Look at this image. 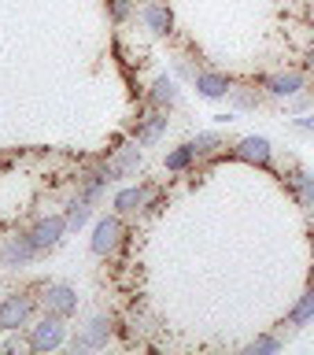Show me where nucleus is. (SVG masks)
Segmentation results:
<instances>
[{"label": "nucleus", "mask_w": 314, "mask_h": 355, "mask_svg": "<svg viewBox=\"0 0 314 355\" xmlns=\"http://www.w3.org/2000/svg\"><path fill=\"white\" fill-rule=\"evenodd\" d=\"M237 119H241V115H237L233 107H229V111H218V115H215V122H218V126H229V122H237Z\"/></svg>", "instance_id": "cd10ccee"}, {"label": "nucleus", "mask_w": 314, "mask_h": 355, "mask_svg": "<svg viewBox=\"0 0 314 355\" xmlns=\"http://www.w3.org/2000/svg\"><path fill=\"white\" fill-rule=\"evenodd\" d=\"M226 100H229V107L237 111V115H244V111H255L263 104V93H259V89H237V85H233Z\"/></svg>", "instance_id": "4be33fe9"}, {"label": "nucleus", "mask_w": 314, "mask_h": 355, "mask_svg": "<svg viewBox=\"0 0 314 355\" xmlns=\"http://www.w3.org/2000/svg\"><path fill=\"white\" fill-rule=\"evenodd\" d=\"M37 255L41 252L33 248L30 230H15V233H8V237L0 241V266H4V270H26Z\"/></svg>", "instance_id": "6e6552de"}, {"label": "nucleus", "mask_w": 314, "mask_h": 355, "mask_svg": "<svg viewBox=\"0 0 314 355\" xmlns=\"http://www.w3.org/2000/svg\"><path fill=\"white\" fill-rule=\"evenodd\" d=\"M281 352V337L277 333H259L255 340L244 344V355H277Z\"/></svg>", "instance_id": "5701e85b"}, {"label": "nucleus", "mask_w": 314, "mask_h": 355, "mask_svg": "<svg viewBox=\"0 0 314 355\" xmlns=\"http://www.w3.org/2000/svg\"><path fill=\"white\" fill-rule=\"evenodd\" d=\"M26 344H30V352H37V355L63 348V344H67V318L44 311L37 322H30V326H26Z\"/></svg>", "instance_id": "39448f33"}, {"label": "nucleus", "mask_w": 314, "mask_h": 355, "mask_svg": "<svg viewBox=\"0 0 314 355\" xmlns=\"http://www.w3.org/2000/svg\"><path fill=\"white\" fill-rule=\"evenodd\" d=\"M182 104V85H177L174 74H159L152 78L148 85V107H159V111H171Z\"/></svg>", "instance_id": "2eb2a0df"}, {"label": "nucleus", "mask_w": 314, "mask_h": 355, "mask_svg": "<svg viewBox=\"0 0 314 355\" xmlns=\"http://www.w3.org/2000/svg\"><path fill=\"white\" fill-rule=\"evenodd\" d=\"M166 126H171V111H159V107H152V111H144V115L133 122V130H130V137L141 144V148H155V144L163 141V133Z\"/></svg>", "instance_id": "ddd939ff"}, {"label": "nucleus", "mask_w": 314, "mask_h": 355, "mask_svg": "<svg viewBox=\"0 0 314 355\" xmlns=\"http://www.w3.org/2000/svg\"><path fill=\"white\" fill-rule=\"evenodd\" d=\"M196 163H200V155L193 152V144H189V141L177 144V148H171V152L163 155V166H166L171 174H189Z\"/></svg>", "instance_id": "aec40b11"}, {"label": "nucleus", "mask_w": 314, "mask_h": 355, "mask_svg": "<svg viewBox=\"0 0 314 355\" xmlns=\"http://www.w3.org/2000/svg\"><path fill=\"white\" fill-rule=\"evenodd\" d=\"M41 300L30 296V293H8L4 300H0V333H19L26 329L33 315H37Z\"/></svg>", "instance_id": "20e7f679"}, {"label": "nucleus", "mask_w": 314, "mask_h": 355, "mask_svg": "<svg viewBox=\"0 0 314 355\" xmlns=\"http://www.w3.org/2000/svg\"><path fill=\"white\" fill-rule=\"evenodd\" d=\"M78 304H82V296L67 282H49L41 288V311H49V315L71 318V315H78Z\"/></svg>", "instance_id": "9b49d317"}, {"label": "nucleus", "mask_w": 314, "mask_h": 355, "mask_svg": "<svg viewBox=\"0 0 314 355\" xmlns=\"http://www.w3.org/2000/svg\"><path fill=\"white\" fill-rule=\"evenodd\" d=\"M226 155L248 166H274V141L263 137V133H248V137L233 141Z\"/></svg>", "instance_id": "9d476101"}, {"label": "nucleus", "mask_w": 314, "mask_h": 355, "mask_svg": "<svg viewBox=\"0 0 314 355\" xmlns=\"http://www.w3.org/2000/svg\"><path fill=\"white\" fill-rule=\"evenodd\" d=\"M304 67H307V71L314 74V44H311V49H307V55H304Z\"/></svg>", "instance_id": "c85d7f7f"}, {"label": "nucleus", "mask_w": 314, "mask_h": 355, "mask_svg": "<svg viewBox=\"0 0 314 355\" xmlns=\"http://www.w3.org/2000/svg\"><path fill=\"white\" fill-rule=\"evenodd\" d=\"M111 337H115V318L100 311V315H89L85 326L78 329L67 344H71L74 355H82V352H100V348H107Z\"/></svg>", "instance_id": "7ed1b4c3"}, {"label": "nucleus", "mask_w": 314, "mask_h": 355, "mask_svg": "<svg viewBox=\"0 0 314 355\" xmlns=\"http://www.w3.org/2000/svg\"><path fill=\"white\" fill-rule=\"evenodd\" d=\"M107 166V174H111V182H126V178H133L144 166V152H141V144L130 137V144H119V148H111V155L104 159Z\"/></svg>", "instance_id": "f8f14e48"}, {"label": "nucleus", "mask_w": 314, "mask_h": 355, "mask_svg": "<svg viewBox=\"0 0 314 355\" xmlns=\"http://www.w3.org/2000/svg\"><path fill=\"white\" fill-rule=\"evenodd\" d=\"M159 196V189L155 185H141V182H130L115 189V196H111V211L122 218H137V215H148L152 211V200Z\"/></svg>", "instance_id": "423d86ee"}, {"label": "nucleus", "mask_w": 314, "mask_h": 355, "mask_svg": "<svg viewBox=\"0 0 314 355\" xmlns=\"http://www.w3.org/2000/svg\"><path fill=\"white\" fill-rule=\"evenodd\" d=\"M196 71H200V67H196V63H189L185 55H177V60H174V78H189V82H193Z\"/></svg>", "instance_id": "a878e982"}, {"label": "nucleus", "mask_w": 314, "mask_h": 355, "mask_svg": "<svg viewBox=\"0 0 314 355\" xmlns=\"http://www.w3.org/2000/svg\"><path fill=\"white\" fill-rule=\"evenodd\" d=\"M107 185H115V182H111L107 166L100 163V166H93V171H85L82 178H78V196L89 200V204H100L104 193H107Z\"/></svg>", "instance_id": "dca6fc26"}, {"label": "nucleus", "mask_w": 314, "mask_h": 355, "mask_svg": "<svg viewBox=\"0 0 314 355\" xmlns=\"http://www.w3.org/2000/svg\"><path fill=\"white\" fill-rule=\"evenodd\" d=\"M141 4H144V0H141Z\"/></svg>", "instance_id": "7c9ffc66"}, {"label": "nucleus", "mask_w": 314, "mask_h": 355, "mask_svg": "<svg viewBox=\"0 0 314 355\" xmlns=\"http://www.w3.org/2000/svg\"><path fill=\"white\" fill-rule=\"evenodd\" d=\"M67 237H71V230H67L63 215H37V218H33V226H30V241H33V248H37L41 255L55 252Z\"/></svg>", "instance_id": "1a4fd4ad"}, {"label": "nucleus", "mask_w": 314, "mask_h": 355, "mask_svg": "<svg viewBox=\"0 0 314 355\" xmlns=\"http://www.w3.org/2000/svg\"><path fill=\"white\" fill-rule=\"evenodd\" d=\"M93 207H96V204H89V200H82V196H71V200H67V211H63L67 230H71V233H82L89 222H93Z\"/></svg>", "instance_id": "6ab92c4d"}, {"label": "nucleus", "mask_w": 314, "mask_h": 355, "mask_svg": "<svg viewBox=\"0 0 314 355\" xmlns=\"http://www.w3.org/2000/svg\"><path fill=\"white\" fill-rule=\"evenodd\" d=\"M259 89L263 96L270 100H293L296 93L311 89V71L307 67H285V71H270V74H259Z\"/></svg>", "instance_id": "f03ea898"}, {"label": "nucleus", "mask_w": 314, "mask_h": 355, "mask_svg": "<svg viewBox=\"0 0 314 355\" xmlns=\"http://www.w3.org/2000/svg\"><path fill=\"white\" fill-rule=\"evenodd\" d=\"M189 144L200 159H211V155H218V148H226V137H222V130H200Z\"/></svg>", "instance_id": "412c9836"}, {"label": "nucleus", "mask_w": 314, "mask_h": 355, "mask_svg": "<svg viewBox=\"0 0 314 355\" xmlns=\"http://www.w3.org/2000/svg\"><path fill=\"white\" fill-rule=\"evenodd\" d=\"M285 182H288V193H293L296 204L314 211V171H307V166H293V171L285 174Z\"/></svg>", "instance_id": "f3484780"}, {"label": "nucleus", "mask_w": 314, "mask_h": 355, "mask_svg": "<svg viewBox=\"0 0 314 355\" xmlns=\"http://www.w3.org/2000/svg\"><path fill=\"white\" fill-rule=\"evenodd\" d=\"M193 85H196V93L204 96V100H226L229 96V89L237 85L226 71H207V67H200L196 78H193Z\"/></svg>", "instance_id": "4468645a"}, {"label": "nucleus", "mask_w": 314, "mask_h": 355, "mask_svg": "<svg viewBox=\"0 0 314 355\" xmlns=\"http://www.w3.org/2000/svg\"><path fill=\"white\" fill-rule=\"evenodd\" d=\"M122 244H126V218L107 211V215H96L93 218V233H89V252L96 259H111Z\"/></svg>", "instance_id": "f257e3e1"}, {"label": "nucleus", "mask_w": 314, "mask_h": 355, "mask_svg": "<svg viewBox=\"0 0 314 355\" xmlns=\"http://www.w3.org/2000/svg\"><path fill=\"white\" fill-rule=\"evenodd\" d=\"M285 322H288L293 329H304V326H311V322H314V285H307L304 293L296 296V304L288 307Z\"/></svg>", "instance_id": "a211bd4d"}, {"label": "nucleus", "mask_w": 314, "mask_h": 355, "mask_svg": "<svg viewBox=\"0 0 314 355\" xmlns=\"http://www.w3.org/2000/svg\"><path fill=\"white\" fill-rule=\"evenodd\" d=\"M311 252H314V226H311Z\"/></svg>", "instance_id": "c756f323"}, {"label": "nucleus", "mask_w": 314, "mask_h": 355, "mask_svg": "<svg viewBox=\"0 0 314 355\" xmlns=\"http://www.w3.org/2000/svg\"><path fill=\"white\" fill-rule=\"evenodd\" d=\"M293 130L296 133H314V107L304 111V115H293Z\"/></svg>", "instance_id": "bb28decb"}, {"label": "nucleus", "mask_w": 314, "mask_h": 355, "mask_svg": "<svg viewBox=\"0 0 314 355\" xmlns=\"http://www.w3.org/2000/svg\"><path fill=\"white\" fill-rule=\"evenodd\" d=\"M314 107V89H304V93H296L293 100H285V111L288 115H304V111Z\"/></svg>", "instance_id": "393cba45"}, {"label": "nucleus", "mask_w": 314, "mask_h": 355, "mask_svg": "<svg viewBox=\"0 0 314 355\" xmlns=\"http://www.w3.org/2000/svg\"><path fill=\"white\" fill-rule=\"evenodd\" d=\"M137 22L148 37H174V30H177L174 8L166 4V0H144L137 8Z\"/></svg>", "instance_id": "0eeeda50"}, {"label": "nucleus", "mask_w": 314, "mask_h": 355, "mask_svg": "<svg viewBox=\"0 0 314 355\" xmlns=\"http://www.w3.org/2000/svg\"><path fill=\"white\" fill-rule=\"evenodd\" d=\"M104 8H107V19L115 26H122V22H130L137 15V0H104Z\"/></svg>", "instance_id": "b1692460"}]
</instances>
